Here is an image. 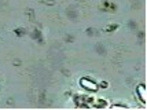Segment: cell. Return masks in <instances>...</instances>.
<instances>
[{
	"mask_svg": "<svg viewBox=\"0 0 147 110\" xmlns=\"http://www.w3.org/2000/svg\"><path fill=\"white\" fill-rule=\"evenodd\" d=\"M138 94L140 95L142 101H143V102H146L147 95H146V88H144V85H139V87H138Z\"/></svg>",
	"mask_w": 147,
	"mask_h": 110,
	"instance_id": "obj_2",
	"label": "cell"
},
{
	"mask_svg": "<svg viewBox=\"0 0 147 110\" xmlns=\"http://www.w3.org/2000/svg\"><path fill=\"white\" fill-rule=\"evenodd\" d=\"M80 83H81V85H83L84 88H87V90H90V91H96L98 90V87H96L95 83H92V81L88 80V78H83Z\"/></svg>",
	"mask_w": 147,
	"mask_h": 110,
	"instance_id": "obj_1",
	"label": "cell"
}]
</instances>
